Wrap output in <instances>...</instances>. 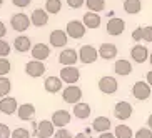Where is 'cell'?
Listing matches in <instances>:
<instances>
[{
	"mask_svg": "<svg viewBox=\"0 0 152 138\" xmlns=\"http://www.w3.org/2000/svg\"><path fill=\"white\" fill-rule=\"evenodd\" d=\"M72 120V115L67 110H57L52 113V123L57 126V128H65Z\"/></svg>",
	"mask_w": 152,
	"mask_h": 138,
	"instance_id": "obj_14",
	"label": "cell"
},
{
	"mask_svg": "<svg viewBox=\"0 0 152 138\" xmlns=\"http://www.w3.org/2000/svg\"><path fill=\"white\" fill-rule=\"evenodd\" d=\"M151 85L147 83V82H137V83H134V87H132V95H134L135 100H147V98H151Z\"/></svg>",
	"mask_w": 152,
	"mask_h": 138,
	"instance_id": "obj_6",
	"label": "cell"
},
{
	"mask_svg": "<svg viewBox=\"0 0 152 138\" xmlns=\"http://www.w3.org/2000/svg\"><path fill=\"white\" fill-rule=\"evenodd\" d=\"M35 126V137L37 138H52L55 135V125L52 120H42L39 123H34Z\"/></svg>",
	"mask_w": 152,
	"mask_h": 138,
	"instance_id": "obj_1",
	"label": "cell"
},
{
	"mask_svg": "<svg viewBox=\"0 0 152 138\" xmlns=\"http://www.w3.org/2000/svg\"><path fill=\"white\" fill-rule=\"evenodd\" d=\"M74 138H92V137H90V135L87 133V131H84V133H82V131H80V133H77V135H75V137H74Z\"/></svg>",
	"mask_w": 152,
	"mask_h": 138,
	"instance_id": "obj_45",
	"label": "cell"
},
{
	"mask_svg": "<svg viewBox=\"0 0 152 138\" xmlns=\"http://www.w3.org/2000/svg\"><path fill=\"white\" fill-rule=\"evenodd\" d=\"M117 88H119V83H117V80L114 77L105 75L99 80V90L105 95H114L117 92Z\"/></svg>",
	"mask_w": 152,
	"mask_h": 138,
	"instance_id": "obj_7",
	"label": "cell"
},
{
	"mask_svg": "<svg viewBox=\"0 0 152 138\" xmlns=\"http://www.w3.org/2000/svg\"><path fill=\"white\" fill-rule=\"evenodd\" d=\"M130 58L135 63H144L149 58V50L145 45H134L130 50Z\"/></svg>",
	"mask_w": 152,
	"mask_h": 138,
	"instance_id": "obj_18",
	"label": "cell"
},
{
	"mask_svg": "<svg viewBox=\"0 0 152 138\" xmlns=\"http://www.w3.org/2000/svg\"><path fill=\"white\" fill-rule=\"evenodd\" d=\"M0 138H12V130L9 128V125L0 123Z\"/></svg>",
	"mask_w": 152,
	"mask_h": 138,
	"instance_id": "obj_35",
	"label": "cell"
},
{
	"mask_svg": "<svg viewBox=\"0 0 152 138\" xmlns=\"http://www.w3.org/2000/svg\"><path fill=\"white\" fill-rule=\"evenodd\" d=\"M30 2L32 0H12V4H14L15 7H18V9H25V7H28Z\"/></svg>",
	"mask_w": 152,
	"mask_h": 138,
	"instance_id": "obj_40",
	"label": "cell"
},
{
	"mask_svg": "<svg viewBox=\"0 0 152 138\" xmlns=\"http://www.w3.org/2000/svg\"><path fill=\"white\" fill-rule=\"evenodd\" d=\"M114 70H115L117 75L121 77H127L132 73V63L129 62V60H124V58H121V60H117L115 65H114Z\"/></svg>",
	"mask_w": 152,
	"mask_h": 138,
	"instance_id": "obj_23",
	"label": "cell"
},
{
	"mask_svg": "<svg viewBox=\"0 0 152 138\" xmlns=\"http://www.w3.org/2000/svg\"><path fill=\"white\" fill-rule=\"evenodd\" d=\"M84 4H85V0H67V5L70 9H80Z\"/></svg>",
	"mask_w": 152,
	"mask_h": 138,
	"instance_id": "obj_39",
	"label": "cell"
},
{
	"mask_svg": "<svg viewBox=\"0 0 152 138\" xmlns=\"http://www.w3.org/2000/svg\"><path fill=\"white\" fill-rule=\"evenodd\" d=\"M149 62H151V65H152V52H151V55H149Z\"/></svg>",
	"mask_w": 152,
	"mask_h": 138,
	"instance_id": "obj_47",
	"label": "cell"
},
{
	"mask_svg": "<svg viewBox=\"0 0 152 138\" xmlns=\"http://www.w3.org/2000/svg\"><path fill=\"white\" fill-rule=\"evenodd\" d=\"M142 40L152 42V27H142Z\"/></svg>",
	"mask_w": 152,
	"mask_h": 138,
	"instance_id": "obj_37",
	"label": "cell"
},
{
	"mask_svg": "<svg viewBox=\"0 0 152 138\" xmlns=\"http://www.w3.org/2000/svg\"><path fill=\"white\" fill-rule=\"evenodd\" d=\"M79 60V52L74 48H64L58 55V62L62 63L64 67H74Z\"/></svg>",
	"mask_w": 152,
	"mask_h": 138,
	"instance_id": "obj_9",
	"label": "cell"
},
{
	"mask_svg": "<svg viewBox=\"0 0 152 138\" xmlns=\"http://www.w3.org/2000/svg\"><path fill=\"white\" fill-rule=\"evenodd\" d=\"M132 111H134V108L129 102H119L114 107V116L117 120H129L132 116Z\"/></svg>",
	"mask_w": 152,
	"mask_h": 138,
	"instance_id": "obj_10",
	"label": "cell"
},
{
	"mask_svg": "<svg viewBox=\"0 0 152 138\" xmlns=\"http://www.w3.org/2000/svg\"><path fill=\"white\" fill-rule=\"evenodd\" d=\"M30 55L34 60H40V62H44V60H47L50 55V48H49V45H45V43H35L34 47H32L30 50Z\"/></svg>",
	"mask_w": 152,
	"mask_h": 138,
	"instance_id": "obj_16",
	"label": "cell"
},
{
	"mask_svg": "<svg viewBox=\"0 0 152 138\" xmlns=\"http://www.w3.org/2000/svg\"><path fill=\"white\" fill-rule=\"evenodd\" d=\"M5 33H7V27H5V23L0 20V38H4Z\"/></svg>",
	"mask_w": 152,
	"mask_h": 138,
	"instance_id": "obj_42",
	"label": "cell"
},
{
	"mask_svg": "<svg viewBox=\"0 0 152 138\" xmlns=\"http://www.w3.org/2000/svg\"><path fill=\"white\" fill-rule=\"evenodd\" d=\"M30 23H32V20L25 14H15V15H12V18H10L12 28H14L15 32H20V33L25 32V30H28Z\"/></svg>",
	"mask_w": 152,
	"mask_h": 138,
	"instance_id": "obj_5",
	"label": "cell"
},
{
	"mask_svg": "<svg viewBox=\"0 0 152 138\" xmlns=\"http://www.w3.org/2000/svg\"><path fill=\"white\" fill-rule=\"evenodd\" d=\"M30 131H28L27 128H15L14 131H12V138H30Z\"/></svg>",
	"mask_w": 152,
	"mask_h": 138,
	"instance_id": "obj_32",
	"label": "cell"
},
{
	"mask_svg": "<svg viewBox=\"0 0 152 138\" xmlns=\"http://www.w3.org/2000/svg\"><path fill=\"white\" fill-rule=\"evenodd\" d=\"M45 10H47L49 14L57 15L58 12L62 10V2H60V0H47V2H45Z\"/></svg>",
	"mask_w": 152,
	"mask_h": 138,
	"instance_id": "obj_30",
	"label": "cell"
},
{
	"mask_svg": "<svg viewBox=\"0 0 152 138\" xmlns=\"http://www.w3.org/2000/svg\"><path fill=\"white\" fill-rule=\"evenodd\" d=\"M124 10L129 15H137L142 10V2L140 0H124Z\"/></svg>",
	"mask_w": 152,
	"mask_h": 138,
	"instance_id": "obj_27",
	"label": "cell"
},
{
	"mask_svg": "<svg viewBox=\"0 0 152 138\" xmlns=\"http://www.w3.org/2000/svg\"><path fill=\"white\" fill-rule=\"evenodd\" d=\"M34 115H35V107H34L32 103H23V105H18L17 116L22 121H28Z\"/></svg>",
	"mask_w": 152,
	"mask_h": 138,
	"instance_id": "obj_20",
	"label": "cell"
},
{
	"mask_svg": "<svg viewBox=\"0 0 152 138\" xmlns=\"http://www.w3.org/2000/svg\"><path fill=\"white\" fill-rule=\"evenodd\" d=\"M10 53V45L5 40H0V57L7 58V55Z\"/></svg>",
	"mask_w": 152,
	"mask_h": 138,
	"instance_id": "obj_36",
	"label": "cell"
},
{
	"mask_svg": "<svg viewBox=\"0 0 152 138\" xmlns=\"http://www.w3.org/2000/svg\"><path fill=\"white\" fill-rule=\"evenodd\" d=\"M17 110H18V103L14 97L0 98V113H4V115H14Z\"/></svg>",
	"mask_w": 152,
	"mask_h": 138,
	"instance_id": "obj_13",
	"label": "cell"
},
{
	"mask_svg": "<svg viewBox=\"0 0 152 138\" xmlns=\"http://www.w3.org/2000/svg\"><path fill=\"white\" fill-rule=\"evenodd\" d=\"M112 126L110 120L107 116H97L94 121H92V128L97 131V133H104V131H109Z\"/></svg>",
	"mask_w": 152,
	"mask_h": 138,
	"instance_id": "obj_25",
	"label": "cell"
},
{
	"mask_svg": "<svg viewBox=\"0 0 152 138\" xmlns=\"http://www.w3.org/2000/svg\"><path fill=\"white\" fill-rule=\"evenodd\" d=\"M62 98L65 103H70V105H77L82 98V90L77 87V85H67L65 88L62 90Z\"/></svg>",
	"mask_w": 152,
	"mask_h": 138,
	"instance_id": "obj_3",
	"label": "cell"
},
{
	"mask_svg": "<svg viewBox=\"0 0 152 138\" xmlns=\"http://www.w3.org/2000/svg\"><path fill=\"white\" fill-rule=\"evenodd\" d=\"M54 138H72V133L65 128H58L57 131H55Z\"/></svg>",
	"mask_w": 152,
	"mask_h": 138,
	"instance_id": "obj_38",
	"label": "cell"
},
{
	"mask_svg": "<svg viewBox=\"0 0 152 138\" xmlns=\"http://www.w3.org/2000/svg\"><path fill=\"white\" fill-rule=\"evenodd\" d=\"M82 22H84V25L87 28H99L100 27V15L97 14V12H87V14L84 15V18H82Z\"/></svg>",
	"mask_w": 152,
	"mask_h": 138,
	"instance_id": "obj_22",
	"label": "cell"
},
{
	"mask_svg": "<svg viewBox=\"0 0 152 138\" xmlns=\"http://www.w3.org/2000/svg\"><path fill=\"white\" fill-rule=\"evenodd\" d=\"M147 126H149V128L152 130V113H151V115H149V118H147Z\"/></svg>",
	"mask_w": 152,
	"mask_h": 138,
	"instance_id": "obj_46",
	"label": "cell"
},
{
	"mask_svg": "<svg viewBox=\"0 0 152 138\" xmlns=\"http://www.w3.org/2000/svg\"><path fill=\"white\" fill-rule=\"evenodd\" d=\"M99 57H100L99 50H95V47H92V45H82L80 48H79V60L82 63H85V65L97 62Z\"/></svg>",
	"mask_w": 152,
	"mask_h": 138,
	"instance_id": "obj_2",
	"label": "cell"
},
{
	"mask_svg": "<svg viewBox=\"0 0 152 138\" xmlns=\"http://www.w3.org/2000/svg\"><path fill=\"white\" fill-rule=\"evenodd\" d=\"M85 5L90 12H102L105 9V0H85Z\"/></svg>",
	"mask_w": 152,
	"mask_h": 138,
	"instance_id": "obj_29",
	"label": "cell"
},
{
	"mask_svg": "<svg viewBox=\"0 0 152 138\" xmlns=\"http://www.w3.org/2000/svg\"><path fill=\"white\" fill-rule=\"evenodd\" d=\"M2 4H4V0H0V5H2Z\"/></svg>",
	"mask_w": 152,
	"mask_h": 138,
	"instance_id": "obj_48",
	"label": "cell"
},
{
	"mask_svg": "<svg viewBox=\"0 0 152 138\" xmlns=\"http://www.w3.org/2000/svg\"><path fill=\"white\" fill-rule=\"evenodd\" d=\"M10 72V62L7 58L0 57V77H5Z\"/></svg>",
	"mask_w": 152,
	"mask_h": 138,
	"instance_id": "obj_33",
	"label": "cell"
},
{
	"mask_svg": "<svg viewBox=\"0 0 152 138\" xmlns=\"http://www.w3.org/2000/svg\"><path fill=\"white\" fill-rule=\"evenodd\" d=\"M105 30H107V33L112 35V37L121 35V33H124V30H125V22L122 20V18H119V17H112L110 20L107 22Z\"/></svg>",
	"mask_w": 152,
	"mask_h": 138,
	"instance_id": "obj_11",
	"label": "cell"
},
{
	"mask_svg": "<svg viewBox=\"0 0 152 138\" xmlns=\"http://www.w3.org/2000/svg\"><path fill=\"white\" fill-rule=\"evenodd\" d=\"M135 138H152V130L149 126H144V128H139L135 131Z\"/></svg>",
	"mask_w": 152,
	"mask_h": 138,
	"instance_id": "obj_34",
	"label": "cell"
},
{
	"mask_svg": "<svg viewBox=\"0 0 152 138\" xmlns=\"http://www.w3.org/2000/svg\"><path fill=\"white\" fill-rule=\"evenodd\" d=\"M132 38H134L135 42H140V40H142V27L135 28V30L132 32Z\"/></svg>",
	"mask_w": 152,
	"mask_h": 138,
	"instance_id": "obj_41",
	"label": "cell"
},
{
	"mask_svg": "<svg viewBox=\"0 0 152 138\" xmlns=\"http://www.w3.org/2000/svg\"><path fill=\"white\" fill-rule=\"evenodd\" d=\"M85 30H87V27H85L84 22H80V20H70L67 23V27H65L67 35L70 38H75V40L77 38H82L85 35Z\"/></svg>",
	"mask_w": 152,
	"mask_h": 138,
	"instance_id": "obj_4",
	"label": "cell"
},
{
	"mask_svg": "<svg viewBox=\"0 0 152 138\" xmlns=\"http://www.w3.org/2000/svg\"><path fill=\"white\" fill-rule=\"evenodd\" d=\"M145 82H147V83L152 87V70L147 72V75H145Z\"/></svg>",
	"mask_w": 152,
	"mask_h": 138,
	"instance_id": "obj_44",
	"label": "cell"
},
{
	"mask_svg": "<svg viewBox=\"0 0 152 138\" xmlns=\"http://www.w3.org/2000/svg\"><path fill=\"white\" fill-rule=\"evenodd\" d=\"M14 47H15L17 52L25 53V52L32 50V40L28 38V37H25V35H20V37H17V38L14 40Z\"/></svg>",
	"mask_w": 152,
	"mask_h": 138,
	"instance_id": "obj_24",
	"label": "cell"
},
{
	"mask_svg": "<svg viewBox=\"0 0 152 138\" xmlns=\"http://www.w3.org/2000/svg\"><path fill=\"white\" fill-rule=\"evenodd\" d=\"M62 83H64V80L60 78V77L52 75V77H47V78H45L44 87H45V90H47L49 93H57V92L62 90Z\"/></svg>",
	"mask_w": 152,
	"mask_h": 138,
	"instance_id": "obj_19",
	"label": "cell"
},
{
	"mask_svg": "<svg viewBox=\"0 0 152 138\" xmlns=\"http://www.w3.org/2000/svg\"><path fill=\"white\" fill-rule=\"evenodd\" d=\"M25 73H27L28 77H32V78L42 77L45 73L44 62H40V60H32V62H28L27 65H25Z\"/></svg>",
	"mask_w": 152,
	"mask_h": 138,
	"instance_id": "obj_12",
	"label": "cell"
},
{
	"mask_svg": "<svg viewBox=\"0 0 152 138\" xmlns=\"http://www.w3.org/2000/svg\"><path fill=\"white\" fill-rule=\"evenodd\" d=\"M99 55L104 60H112L117 57V47L114 43H102L99 47Z\"/></svg>",
	"mask_w": 152,
	"mask_h": 138,
	"instance_id": "obj_21",
	"label": "cell"
},
{
	"mask_svg": "<svg viewBox=\"0 0 152 138\" xmlns=\"http://www.w3.org/2000/svg\"><path fill=\"white\" fill-rule=\"evenodd\" d=\"M10 90H12V83L7 77H0V98L9 97Z\"/></svg>",
	"mask_w": 152,
	"mask_h": 138,
	"instance_id": "obj_31",
	"label": "cell"
},
{
	"mask_svg": "<svg viewBox=\"0 0 152 138\" xmlns=\"http://www.w3.org/2000/svg\"><path fill=\"white\" fill-rule=\"evenodd\" d=\"M50 45L52 47H55V48H62V47H65L69 42V35L65 30H54L52 33H50Z\"/></svg>",
	"mask_w": 152,
	"mask_h": 138,
	"instance_id": "obj_15",
	"label": "cell"
},
{
	"mask_svg": "<svg viewBox=\"0 0 152 138\" xmlns=\"http://www.w3.org/2000/svg\"><path fill=\"white\" fill-rule=\"evenodd\" d=\"M99 138H117L115 133H110V131H104V133L99 135Z\"/></svg>",
	"mask_w": 152,
	"mask_h": 138,
	"instance_id": "obj_43",
	"label": "cell"
},
{
	"mask_svg": "<svg viewBox=\"0 0 152 138\" xmlns=\"http://www.w3.org/2000/svg\"><path fill=\"white\" fill-rule=\"evenodd\" d=\"M58 77L67 85H75L79 82V78H80V70L77 67H64L60 70V75Z\"/></svg>",
	"mask_w": 152,
	"mask_h": 138,
	"instance_id": "obj_8",
	"label": "cell"
},
{
	"mask_svg": "<svg viewBox=\"0 0 152 138\" xmlns=\"http://www.w3.org/2000/svg\"><path fill=\"white\" fill-rule=\"evenodd\" d=\"M30 20L32 25H35V27H45L49 22V12L45 9H35L30 15Z\"/></svg>",
	"mask_w": 152,
	"mask_h": 138,
	"instance_id": "obj_17",
	"label": "cell"
},
{
	"mask_svg": "<svg viewBox=\"0 0 152 138\" xmlns=\"http://www.w3.org/2000/svg\"><path fill=\"white\" fill-rule=\"evenodd\" d=\"M114 133H115L117 138H134V131H132V128H130L129 125H117L115 130H114Z\"/></svg>",
	"mask_w": 152,
	"mask_h": 138,
	"instance_id": "obj_28",
	"label": "cell"
},
{
	"mask_svg": "<svg viewBox=\"0 0 152 138\" xmlns=\"http://www.w3.org/2000/svg\"><path fill=\"white\" fill-rule=\"evenodd\" d=\"M74 115L79 118V120H85L90 116V105L89 103H84V102H79L74 107Z\"/></svg>",
	"mask_w": 152,
	"mask_h": 138,
	"instance_id": "obj_26",
	"label": "cell"
}]
</instances>
